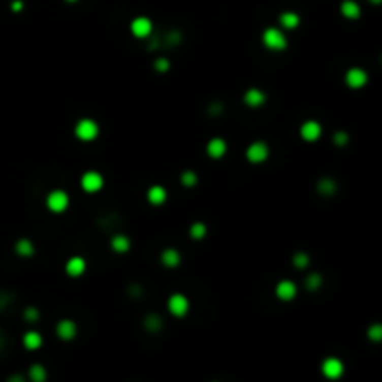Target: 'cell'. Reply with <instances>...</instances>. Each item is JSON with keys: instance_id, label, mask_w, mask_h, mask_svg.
<instances>
[{"instance_id": "7", "label": "cell", "mask_w": 382, "mask_h": 382, "mask_svg": "<svg viewBox=\"0 0 382 382\" xmlns=\"http://www.w3.org/2000/svg\"><path fill=\"white\" fill-rule=\"evenodd\" d=\"M321 371H323V375H325L326 378L336 380V378H339V376L343 375L345 365H343V362L339 358H326L325 362H323V365H321Z\"/></svg>"}, {"instance_id": "21", "label": "cell", "mask_w": 382, "mask_h": 382, "mask_svg": "<svg viewBox=\"0 0 382 382\" xmlns=\"http://www.w3.org/2000/svg\"><path fill=\"white\" fill-rule=\"evenodd\" d=\"M341 13L343 17L347 19H358L360 17V6L354 0H345L341 4Z\"/></svg>"}, {"instance_id": "33", "label": "cell", "mask_w": 382, "mask_h": 382, "mask_svg": "<svg viewBox=\"0 0 382 382\" xmlns=\"http://www.w3.org/2000/svg\"><path fill=\"white\" fill-rule=\"evenodd\" d=\"M24 319H26V321H32V323H34L36 319H40V309H36V308H26V309H24Z\"/></svg>"}, {"instance_id": "3", "label": "cell", "mask_w": 382, "mask_h": 382, "mask_svg": "<svg viewBox=\"0 0 382 382\" xmlns=\"http://www.w3.org/2000/svg\"><path fill=\"white\" fill-rule=\"evenodd\" d=\"M69 205V196L68 192L62 190V188H56V190H51L49 196H47V207L52 213H63Z\"/></svg>"}, {"instance_id": "10", "label": "cell", "mask_w": 382, "mask_h": 382, "mask_svg": "<svg viewBox=\"0 0 382 382\" xmlns=\"http://www.w3.org/2000/svg\"><path fill=\"white\" fill-rule=\"evenodd\" d=\"M276 297L280 298V300H293V298L297 297V285L293 283L291 280H281L278 285H276L274 289Z\"/></svg>"}, {"instance_id": "29", "label": "cell", "mask_w": 382, "mask_h": 382, "mask_svg": "<svg viewBox=\"0 0 382 382\" xmlns=\"http://www.w3.org/2000/svg\"><path fill=\"white\" fill-rule=\"evenodd\" d=\"M153 66H155V69H157L158 73H166V71L170 69V60H168V58H164V56H158Z\"/></svg>"}, {"instance_id": "32", "label": "cell", "mask_w": 382, "mask_h": 382, "mask_svg": "<svg viewBox=\"0 0 382 382\" xmlns=\"http://www.w3.org/2000/svg\"><path fill=\"white\" fill-rule=\"evenodd\" d=\"M347 142H348V135L345 131H337L336 135H334V144H336V146L343 147V146H347Z\"/></svg>"}, {"instance_id": "39", "label": "cell", "mask_w": 382, "mask_h": 382, "mask_svg": "<svg viewBox=\"0 0 382 382\" xmlns=\"http://www.w3.org/2000/svg\"><path fill=\"white\" fill-rule=\"evenodd\" d=\"M68 2H77V0H68Z\"/></svg>"}, {"instance_id": "18", "label": "cell", "mask_w": 382, "mask_h": 382, "mask_svg": "<svg viewBox=\"0 0 382 382\" xmlns=\"http://www.w3.org/2000/svg\"><path fill=\"white\" fill-rule=\"evenodd\" d=\"M166 198H168L166 188L161 185H153L151 188L147 190V200H149V203H153V205H163V203L166 202Z\"/></svg>"}, {"instance_id": "17", "label": "cell", "mask_w": 382, "mask_h": 382, "mask_svg": "<svg viewBox=\"0 0 382 382\" xmlns=\"http://www.w3.org/2000/svg\"><path fill=\"white\" fill-rule=\"evenodd\" d=\"M84 270H86V261L82 258H79V256L71 258L68 263H66V272H68L69 276H73V278L84 274Z\"/></svg>"}, {"instance_id": "24", "label": "cell", "mask_w": 382, "mask_h": 382, "mask_svg": "<svg viewBox=\"0 0 382 382\" xmlns=\"http://www.w3.org/2000/svg\"><path fill=\"white\" fill-rule=\"evenodd\" d=\"M144 326L149 332H158L163 328V319L158 315H147L146 319H144Z\"/></svg>"}, {"instance_id": "14", "label": "cell", "mask_w": 382, "mask_h": 382, "mask_svg": "<svg viewBox=\"0 0 382 382\" xmlns=\"http://www.w3.org/2000/svg\"><path fill=\"white\" fill-rule=\"evenodd\" d=\"M161 261H163V265L164 267H168V269L179 267V263H181L179 250H175V248H166V250H163V253H161Z\"/></svg>"}, {"instance_id": "38", "label": "cell", "mask_w": 382, "mask_h": 382, "mask_svg": "<svg viewBox=\"0 0 382 382\" xmlns=\"http://www.w3.org/2000/svg\"><path fill=\"white\" fill-rule=\"evenodd\" d=\"M0 347H2V337H0Z\"/></svg>"}, {"instance_id": "22", "label": "cell", "mask_w": 382, "mask_h": 382, "mask_svg": "<svg viewBox=\"0 0 382 382\" xmlns=\"http://www.w3.org/2000/svg\"><path fill=\"white\" fill-rule=\"evenodd\" d=\"M28 376L32 382H45L47 380V369L41 364H34L30 367Z\"/></svg>"}, {"instance_id": "5", "label": "cell", "mask_w": 382, "mask_h": 382, "mask_svg": "<svg viewBox=\"0 0 382 382\" xmlns=\"http://www.w3.org/2000/svg\"><path fill=\"white\" fill-rule=\"evenodd\" d=\"M269 146L265 142H253L246 149V158L252 164H261L269 158Z\"/></svg>"}, {"instance_id": "16", "label": "cell", "mask_w": 382, "mask_h": 382, "mask_svg": "<svg viewBox=\"0 0 382 382\" xmlns=\"http://www.w3.org/2000/svg\"><path fill=\"white\" fill-rule=\"evenodd\" d=\"M110 248H112L114 252L118 253H125L131 250V239L127 235H123V233H116V235L110 239Z\"/></svg>"}, {"instance_id": "19", "label": "cell", "mask_w": 382, "mask_h": 382, "mask_svg": "<svg viewBox=\"0 0 382 382\" xmlns=\"http://www.w3.org/2000/svg\"><path fill=\"white\" fill-rule=\"evenodd\" d=\"M23 345L26 348H30V351H36V348H40L43 345V337H41L40 332L30 330L23 336Z\"/></svg>"}, {"instance_id": "26", "label": "cell", "mask_w": 382, "mask_h": 382, "mask_svg": "<svg viewBox=\"0 0 382 382\" xmlns=\"http://www.w3.org/2000/svg\"><path fill=\"white\" fill-rule=\"evenodd\" d=\"M205 235H207V226L203 224V222H194V224L190 226V237H192V239L200 241V239H203Z\"/></svg>"}, {"instance_id": "37", "label": "cell", "mask_w": 382, "mask_h": 382, "mask_svg": "<svg viewBox=\"0 0 382 382\" xmlns=\"http://www.w3.org/2000/svg\"><path fill=\"white\" fill-rule=\"evenodd\" d=\"M371 2H373V4H380V0H371Z\"/></svg>"}, {"instance_id": "4", "label": "cell", "mask_w": 382, "mask_h": 382, "mask_svg": "<svg viewBox=\"0 0 382 382\" xmlns=\"http://www.w3.org/2000/svg\"><path fill=\"white\" fill-rule=\"evenodd\" d=\"M188 308H190L188 298L185 295H181V293H174L168 298V311L172 315H175V317H185L188 313Z\"/></svg>"}, {"instance_id": "23", "label": "cell", "mask_w": 382, "mask_h": 382, "mask_svg": "<svg viewBox=\"0 0 382 382\" xmlns=\"http://www.w3.org/2000/svg\"><path fill=\"white\" fill-rule=\"evenodd\" d=\"M15 250H17L19 256L28 258V256H32V253H34V244H32V241H30V239H19L17 244H15Z\"/></svg>"}, {"instance_id": "2", "label": "cell", "mask_w": 382, "mask_h": 382, "mask_svg": "<svg viewBox=\"0 0 382 382\" xmlns=\"http://www.w3.org/2000/svg\"><path fill=\"white\" fill-rule=\"evenodd\" d=\"M75 135H77V138L82 142H90L93 140V138H97V135H99V127H97V123L93 121V119H79V123L75 125Z\"/></svg>"}, {"instance_id": "34", "label": "cell", "mask_w": 382, "mask_h": 382, "mask_svg": "<svg viewBox=\"0 0 382 382\" xmlns=\"http://www.w3.org/2000/svg\"><path fill=\"white\" fill-rule=\"evenodd\" d=\"M166 41H168V45H177V43L181 41V34L179 32H168Z\"/></svg>"}, {"instance_id": "35", "label": "cell", "mask_w": 382, "mask_h": 382, "mask_svg": "<svg viewBox=\"0 0 382 382\" xmlns=\"http://www.w3.org/2000/svg\"><path fill=\"white\" fill-rule=\"evenodd\" d=\"M12 10H15V12H21V10H23V2H21V0H15V2L12 4Z\"/></svg>"}, {"instance_id": "25", "label": "cell", "mask_w": 382, "mask_h": 382, "mask_svg": "<svg viewBox=\"0 0 382 382\" xmlns=\"http://www.w3.org/2000/svg\"><path fill=\"white\" fill-rule=\"evenodd\" d=\"M317 188H319L321 194H325V196H330V194H334V192L337 190L336 183L332 179H328V177H325V179L319 181V185H317Z\"/></svg>"}, {"instance_id": "20", "label": "cell", "mask_w": 382, "mask_h": 382, "mask_svg": "<svg viewBox=\"0 0 382 382\" xmlns=\"http://www.w3.org/2000/svg\"><path fill=\"white\" fill-rule=\"evenodd\" d=\"M280 24L283 28L293 30L300 24V17H298V13H295V12H283L280 15Z\"/></svg>"}, {"instance_id": "13", "label": "cell", "mask_w": 382, "mask_h": 382, "mask_svg": "<svg viewBox=\"0 0 382 382\" xmlns=\"http://www.w3.org/2000/svg\"><path fill=\"white\" fill-rule=\"evenodd\" d=\"M228 151V144L222 138H211L207 142V155L211 158H222Z\"/></svg>"}, {"instance_id": "30", "label": "cell", "mask_w": 382, "mask_h": 382, "mask_svg": "<svg viewBox=\"0 0 382 382\" xmlns=\"http://www.w3.org/2000/svg\"><path fill=\"white\" fill-rule=\"evenodd\" d=\"M181 181H183V185L185 186H194L198 183V175L194 174V172H183Z\"/></svg>"}, {"instance_id": "9", "label": "cell", "mask_w": 382, "mask_h": 382, "mask_svg": "<svg viewBox=\"0 0 382 382\" xmlns=\"http://www.w3.org/2000/svg\"><path fill=\"white\" fill-rule=\"evenodd\" d=\"M345 82H347L348 88H354V90L364 88L365 82H367V73L362 68H351L345 75Z\"/></svg>"}, {"instance_id": "8", "label": "cell", "mask_w": 382, "mask_h": 382, "mask_svg": "<svg viewBox=\"0 0 382 382\" xmlns=\"http://www.w3.org/2000/svg\"><path fill=\"white\" fill-rule=\"evenodd\" d=\"M131 32H133V36L138 38V40H146L153 32V23L147 17H136V19H133V23H131Z\"/></svg>"}, {"instance_id": "12", "label": "cell", "mask_w": 382, "mask_h": 382, "mask_svg": "<svg viewBox=\"0 0 382 382\" xmlns=\"http://www.w3.org/2000/svg\"><path fill=\"white\" fill-rule=\"evenodd\" d=\"M321 131H323L321 125L313 119H309V121H304L302 127H300V136L306 142H315L321 136Z\"/></svg>"}, {"instance_id": "36", "label": "cell", "mask_w": 382, "mask_h": 382, "mask_svg": "<svg viewBox=\"0 0 382 382\" xmlns=\"http://www.w3.org/2000/svg\"><path fill=\"white\" fill-rule=\"evenodd\" d=\"M8 382H26V380H24V376H21V375H13L8 378Z\"/></svg>"}, {"instance_id": "1", "label": "cell", "mask_w": 382, "mask_h": 382, "mask_svg": "<svg viewBox=\"0 0 382 382\" xmlns=\"http://www.w3.org/2000/svg\"><path fill=\"white\" fill-rule=\"evenodd\" d=\"M263 45L270 51H283L287 47V38L283 34V30L276 28V26H269L263 32Z\"/></svg>"}, {"instance_id": "31", "label": "cell", "mask_w": 382, "mask_h": 382, "mask_svg": "<svg viewBox=\"0 0 382 382\" xmlns=\"http://www.w3.org/2000/svg\"><path fill=\"white\" fill-rule=\"evenodd\" d=\"M367 336H369L373 341H380V339H382V326L380 325H373L369 330H367Z\"/></svg>"}, {"instance_id": "6", "label": "cell", "mask_w": 382, "mask_h": 382, "mask_svg": "<svg viewBox=\"0 0 382 382\" xmlns=\"http://www.w3.org/2000/svg\"><path fill=\"white\" fill-rule=\"evenodd\" d=\"M103 185H105V179H103V175L99 172H86L80 177V186L86 192H90V194L99 192L103 188Z\"/></svg>"}, {"instance_id": "15", "label": "cell", "mask_w": 382, "mask_h": 382, "mask_svg": "<svg viewBox=\"0 0 382 382\" xmlns=\"http://www.w3.org/2000/svg\"><path fill=\"white\" fill-rule=\"evenodd\" d=\"M265 101H267V96L258 88H250V90L244 91V103L248 107H261V105H265Z\"/></svg>"}, {"instance_id": "28", "label": "cell", "mask_w": 382, "mask_h": 382, "mask_svg": "<svg viewBox=\"0 0 382 382\" xmlns=\"http://www.w3.org/2000/svg\"><path fill=\"white\" fill-rule=\"evenodd\" d=\"M321 283H323V278H321L317 272H311V274L306 278V287L308 289H311V291H315V289H319Z\"/></svg>"}, {"instance_id": "27", "label": "cell", "mask_w": 382, "mask_h": 382, "mask_svg": "<svg viewBox=\"0 0 382 382\" xmlns=\"http://www.w3.org/2000/svg\"><path fill=\"white\" fill-rule=\"evenodd\" d=\"M293 263H295L297 269H306V267L309 265V256L304 252H297L295 256H293Z\"/></svg>"}, {"instance_id": "11", "label": "cell", "mask_w": 382, "mask_h": 382, "mask_svg": "<svg viewBox=\"0 0 382 382\" xmlns=\"http://www.w3.org/2000/svg\"><path fill=\"white\" fill-rule=\"evenodd\" d=\"M56 334H58V337H60V339H63V341L73 339V337L77 336V325H75V321L62 319L56 325Z\"/></svg>"}]
</instances>
